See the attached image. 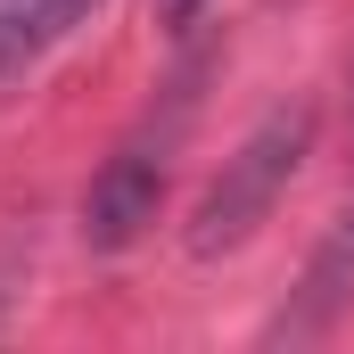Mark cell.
Masks as SVG:
<instances>
[{
    "label": "cell",
    "mask_w": 354,
    "mask_h": 354,
    "mask_svg": "<svg viewBox=\"0 0 354 354\" xmlns=\"http://www.w3.org/2000/svg\"><path fill=\"white\" fill-rule=\"evenodd\" d=\"M305 149H313V107H272L264 124L239 140V157H223L214 189L198 198V214H189V256H198V264H206V256H231L272 206H280V189L297 181Z\"/></svg>",
    "instance_id": "cell-1"
},
{
    "label": "cell",
    "mask_w": 354,
    "mask_h": 354,
    "mask_svg": "<svg viewBox=\"0 0 354 354\" xmlns=\"http://www.w3.org/2000/svg\"><path fill=\"white\" fill-rule=\"evenodd\" d=\"M157 198H165V165L149 157V149H115L99 181H91L83 198V239L99 256H115V248H132L149 223H157Z\"/></svg>",
    "instance_id": "cell-2"
},
{
    "label": "cell",
    "mask_w": 354,
    "mask_h": 354,
    "mask_svg": "<svg viewBox=\"0 0 354 354\" xmlns=\"http://www.w3.org/2000/svg\"><path fill=\"white\" fill-rule=\"evenodd\" d=\"M354 297V206L330 223V239L313 248V264L297 280V297H288V313L272 322V338H313V330H330V313Z\"/></svg>",
    "instance_id": "cell-3"
},
{
    "label": "cell",
    "mask_w": 354,
    "mask_h": 354,
    "mask_svg": "<svg viewBox=\"0 0 354 354\" xmlns=\"http://www.w3.org/2000/svg\"><path fill=\"white\" fill-rule=\"evenodd\" d=\"M99 0H0V83L25 75L50 41H66Z\"/></svg>",
    "instance_id": "cell-4"
},
{
    "label": "cell",
    "mask_w": 354,
    "mask_h": 354,
    "mask_svg": "<svg viewBox=\"0 0 354 354\" xmlns=\"http://www.w3.org/2000/svg\"><path fill=\"white\" fill-rule=\"evenodd\" d=\"M157 17H165V25H189V17H198V0H157Z\"/></svg>",
    "instance_id": "cell-5"
}]
</instances>
